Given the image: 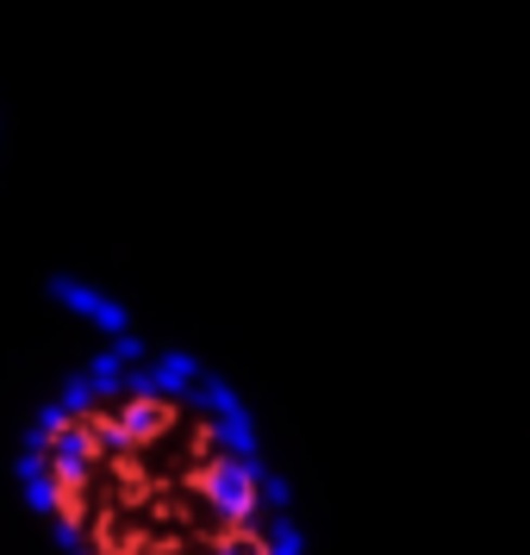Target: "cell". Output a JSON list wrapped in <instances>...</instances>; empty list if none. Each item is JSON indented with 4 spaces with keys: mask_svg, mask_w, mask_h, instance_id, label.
Returning a JSON list of instances; mask_svg holds the SVG:
<instances>
[{
    "mask_svg": "<svg viewBox=\"0 0 530 555\" xmlns=\"http://www.w3.org/2000/svg\"><path fill=\"white\" fill-rule=\"evenodd\" d=\"M20 493L51 555H300L287 480L244 400L131 331L31 412Z\"/></svg>",
    "mask_w": 530,
    "mask_h": 555,
    "instance_id": "1",
    "label": "cell"
}]
</instances>
